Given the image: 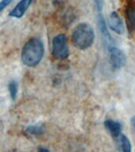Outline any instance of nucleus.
Instances as JSON below:
<instances>
[{
  "mask_svg": "<svg viewBox=\"0 0 135 152\" xmlns=\"http://www.w3.org/2000/svg\"><path fill=\"white\" fill-rule=\"evenodd\" d=\"M44 47L39 38H32L24 45L21 51V60L25 65L30 67L36 66L42 60Z\"/></svg>",
  "mask_w": 135,
  "mask_h": 152,
  "instance_id": "nucleus-1",
  "label": "nucleus"
},
{
  "mask_svg": "<svg viewBox=\"0 0 135 152\" xmlns=\"http://www.w3.org/2000/svg\"><path fill=\"white\" fill-rule=\"evenodd\" d=\"M94 39V30L92 26L87 23L78 25L72 33V41L78 49L85 50L91 47Z\"/></svg>",
  "mask_w": 135,
  "mask_h": 152,
  "instance_id": "nucleus-2",
  "label": "nucleus"
},
{
  "mask_svg": "<svg viewBox=\"0 0 135 152\" xmlns=\"http://www.w3.org/2000/svg\"><path fill=\"white\" fill-rule=\"evenodd\" d=\"M52 54L56 59H66L70 55L67 39L64 34H59L52 40Z\"/></svg>",
  "mask_w": 135,
  "mask_h": 152,
  "instance_id": "nucleus-3",
  "label": "nucleus"
},
{
  "mask_svg": "<svg viewBox=\"0 0 135 152\" xmlns=\"http://www.w3.org/2000/svg\"><path fill=\"white\" fill-rule=\"evenodd\" d=\"M111 64L115 69H120L126 64V56L122 50L115 46L108 48Z\"/></svg>",
  "mask_w": 135,
  "mask_h": 152,
  "instance_id": "nucleus-4",
  "label": "nucleus"
},
{
  "mask_svg": "<svg viewBox=\"0 0 135 152\" xmlns=\"http://www.w3.org/2000/svg\"><path fill=\"white\" fill-rule=\"evenodd\" d=\"M125 18L128 30L135 32V2L133 0H128L126 4Z\"/></svg>",
  "mask_w": 135,
  "mask_h": 152,
  "instance_id": "nucleus-5",
  "label": "nucleus"
},
{
  "mask_svg": "<svg viewBox=\"0 0 135 152\" xmlns=\"http://www.w3.org/2000/svg\"><path fill=\"white\" fill-rule=\"evenodd\" d=\"M109 26L111 30H113L115 33L118 34H123L124 32V26L123 22L120 16L118 13L112 12L109 16Z\"/></svg>",
  "mask_w": 135,
  "mask_h": 152,
  "instance_id": "nucleus-6",
  "label": "nucleus"
},
{
  "mask_svg": "<svg viewBox=\"0 0 135 152\" xmlns=\"http://www.w3.org/2000/svg\"><path fill=\"white\" fill-rule=\"evenodd\" d=\"M32 2H33V0H21L17 4L16 7L10 11L9 15L10 17H13V18H20L27 11V10L28 9Z\"/></svg>",
  "mask_w": 135,
  "mask_h": 152,
  "instance_id": "nucleus-7",
  "label": "nucleus"
},
{
  "mask_svg": "<svg viewBox=\"0 0 135 152\" xmlns=\"http://www.w3.org/2000/svg\"><path fill=\"white\" fill-rule=\"evenodd\" d=\"M104 126L108 132L111 134V136L115 138H118L122 132V125L118 121H115L113 120H107L104 122Z\"/></svg>",
  "mask_w": 135,
  "mask_h": 152,
  "instance_id": "nucleus-8",
  "label": "nucleus"
},
{
  "mask_svg": "<svg viewBox=\"0 0 135 152\" xmlns=\"http://www.w3.org/2000/svg\"><path fill=\"white\" fill-rule=\"evenodd\" d=\"M118 143L122 152H131V144L128 138L124 135H120L118 138Z\"/></svg>",
  "mask_w": 135,
  "mask_h": 152,
  "instance_id": "nucleus-9",
  "label": "nucleus"
},
{
  "mask_svg": "<svg viewBox=\"0 0 135 152\" xmlns=\"http://www.w3.org/2000/svg\"><path fill=\"white\" fill-rule=\"evenodd\" d=\"M8 88H9V94H10V97H11L12 100L13 101H15L17 97V84L16 82H10L8 86Z\"/></svg>",
  "mask_w": 135,
  "mask_h": 152,
  "instance_id": "nucleus-10",
  "label": "nucleus"
},
{
  "mask_svg": "<svg viewBox=\"0 0 135 152\" xmlns=\"http://www.w3.org/2000/svg\"><path fill=\"white\" fill-rule=\"evenodd\" d=\"M27 132L32 135H38L43 132V127L40 125H34L29 126L27 128Z\"/></svg>",
  "mask_w": 135,
  "mask_h": 152,
  "instance_id": "nucleus-11",
  "label": "nucleus"
},
{
  "mask_svg": "<svg viewBox=\"0 0 135 152\" xmlns=\"http://www.w3.org/2000/svg\"><path fill=\"white\" fill-rule=\"evenodd\" d=\"M94 2L97 13H101L104 6V0H94Z\"/></svg>",
  "mask_w": 135,
  "mask_h": 152,
  "instance_id": "nucleus-12",
  "label": "nucleus"
},
{
  "mask_svg": "<svg viewBox=\"0 0 135 152\" xmlns=\"http://www.w3.org/2000/svg\"><path fill=\"white\" fill-rule=\"evenodd\" d=\"M12 2H13V0H2V1L0 2V13H1L7 6H9Z\"/></svg>",
  "mask_w": 135,
  "mask_h": 152,
  "instance_id": "nucleus-13",
  "label": "nucleus"
},
{
  "mask_svg": "<svg viewBox=\"0 0 135 152\" xmlns=\"http://www.w3.org/2000/svg\"><path fill=\"white\" fill-rule=\"evenodd\" d=\"M38 152H50L49 151L44 147H40L39 149H38Z\"/></svg>",
  "mask_w": 135,
  "mask_h": 152,
  "instance_id": "nucleus-14",
  "label": "nucleus"
},
{
  "mask_svg": "<svg viewBox=\"0 0 135 152\" xmlns=\"http://www.w3.org/2000/svg\"><path fill=\"white\" fill-rule=\"evenodd\" d=\"M131 125H132L133 128L135 130V116H133V118L131 119Z\"/></svg>",
  "mask_w": 135,
  "mask_h": 152,
  "instance_id": "nucleus-15",
  "label": "nucleus"
}]
</instances>
